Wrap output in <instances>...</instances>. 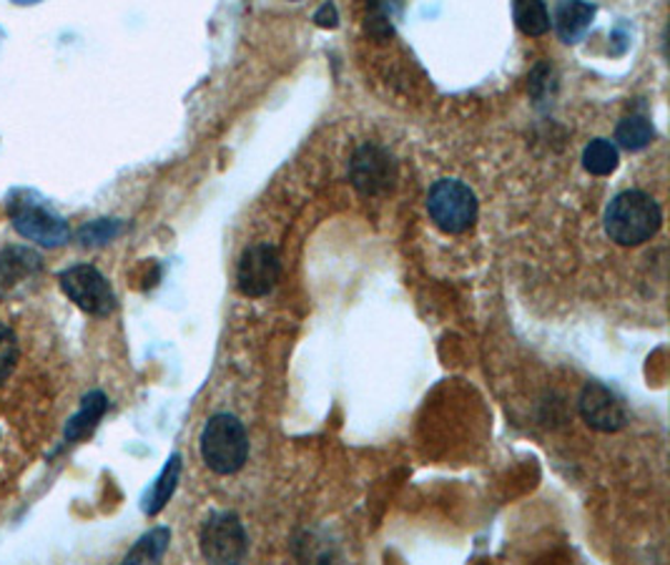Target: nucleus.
<instances>
[{
    "label": "nucleus",
    "mask_w": 670,
    "mask_h": 565,
    "mask_svg": "<svg viewBox=\"0 0 670 565\" xmlns=\"http://www.w3.org/2000/svg\"><path fill=\"white\" fill-rule=\"evenodd\" d=\"M660 224H663V212L658 202L638 189L623 191L605 209V232L620 247H638L653 239Z\"/></svg>",
    "instance_id": "obj_1"
},
{
    "label": "nucleus",
    "mask_w": 670,
    "mask_h": 565,
    "mask_svg": "<svg viewBox=\"0 0 670 565\" xmlns=\"http://www.w3.org/2000/svg\"><path fill=\"white\" fill-rule=\"evenodd\" d=\"M199 450L209 470L216 476H234L249 458V437L238 417L219 413L201 430Z\"/></svg>",
    "instance_id": "obj_2"
},
{
    "label": "nucleus",
    "mask_w": 670,
    "mask_h": 565,
    "mask_svg": "<svg viewBox=\"0 0 670 565\" xmlns=\"http://www.w3.org/2000/svg\"><path fill=\"white\" fill-rule=\"evenodd\" d=\"M8 214H11L13 230L18 234L41 244L45 249L63 247V244L71 239L66 218L51 212L39 196L29 194V191H15V194L8 199Z\"/></svg>",
    "instance_id": "obj_3"
},
{
    "label": "nucleus",
    "mask_w": 670,
    "mask_h": 565,
    "mask_svg": "<svg viewBox=\"0 0 670 565\" xmlns=\"http://www.w3.org/2000/svg\"><path fill=\"white\" fill-rule=\"evenodd\" d=\"M427 212L437 230L462 234L477 222V196L462 181L439 179L427 194Z\"/></svg>",
    "instance_id": "obj_4"
},
{
    "label": "nucleus",
    "mask_w": 670,
    "mask_h": 565,
    "mask_svg": "<svg viewBox=\"0 0 670 565\" xmlns=\"http://www.w3.org/2000/svg\"><path fill=\"white\" fill-rule=\"evenodd\" d=\"M61 289L78 309L94 317H108L116 309V295L108 279L91 264H76L61 271Z\"/></svg>",
    "instance_id": "obj_5"
},
{
    "label": "nucleus",
    "mask_w": 670,
    "mask_h": 565,
    "mask_svg": "<svg viewBox=\"0 0 670 565\" xmlns=\"http://www.w3.org/2000/svg\"><path fill=\"white\" fill-rule=\"evenodd\" d=\"M199 543L209 563H238L249 551L244 523L234 513H211L201 525Z\"/></svg>",
    "instance_id": "obj_6"
},
{
    "label": "nucleus",
    "mask_w": 670,
    "mask_h": 565,
    "mask_svg": "<svg viewBox=\"0 0 670 565\" xmlns=\"http://www.w3.org/2000/svg\"><path fill=\"white\" fill-rule=\"evenodd\" d=\"M281 275V259L269 244H254L238 259L236 285L246 297H264L277 287Z\"/></svg>",
    "instance_id": "obj_7"
},
{
    "label": "nucleus",
    "mask_w": 670,
    "mask_h": 565,
    "mask_svg": "<svg viewBox=\"0 0 670 565\" xmlns=\"http://www.w3.org/2000/svg\"><path fill=\"white\" fill-rule=\"evenodd\" d=\"M583 420L598 433H618L628 423V413L623 399L610 387L600 382H591L581 392Z\"/></svg>",
    "instance_id": "obj_8"
},
{
    "label": "nucleus",
    "mask_w": 670,
    "mask_h": 565,
    "mask_svg": "<svg viewBox=\"0 0 670 565\" xmlns=\"http://www.w3.org/2000/svg\"><path fill=\"white\" fill-rule=\"evenodd\" d=\"M350 177L360 194L377 196L392 186L394 163L390 153H384L380 146H362L352 159Z\"/></svg>",
    "instance_id": "obj_9"
},
{
    "label": "nucleus",
    "mask_w": 670,
    "mask_h": 565,
    "mask_svg": "<svg viewBox=\"0 0 670 565\" xmlns=\"http://www.w3.org/2000/svg\"><path fill=\"white\" fill-rule=\"evenodd\" d=\"M595 6L587 0H557L553 25L560 35V41L577 43L593 25Z\"/></svg>",
    "instance_id": "obj_10"
},
{
    "label": "nucleus",
    "mask_w": 670,
    "mask_h": 565,
    "mask_svg": "<svg viewBox=\"0 0 670 565\" xmlns=\"http://www.w3.org/2000/svg\"><path fill=\"white\" fill-rule=\"evenodd\" d=\"M43 262L39 254L25 247H8L0 252V291L13 289L23 279L39 275Z\"/></svg>",
    "instance_id": "obj_11"
},
{
    "label": "nucleus",
    "mask_w": 670,
    "mask_h": 565,
    "mask_svg": "<svg viewBox=\"0 0 670 565\" xmlns=\"http://www.w3.org/2000/svg\"><path fill=\"white\" fill-rule=\"evenodd\" d=\"M106 409H108V397L104 392L100 390L88 392V395L81 399L78 413L66 423V430H63L66 443H78L94 433L96 425L100 423V417L106 415Z\"/></svg>",
    "instance_id": "obj_12"
},
{
    "label": "nucleus",
    "mask_w": 670,
    "mask_h": 565,
    "mask_svg": "<svg viewBox=\"0 0 670 565\" xmlns=\"http://www.w3.org/2000/svg\"><path fill=\"white\" fill-rule=\"evenodd\" d=\"M179 478H181V455L173 452L171 458L167 460V465H163L161 476L156 478L151 490L143 498V513L146 515H159L161 510L167 508L171 495L177 493Z\"/></svg>",
    "instance_id": "obj_13"
},
{
    "label": "nucleus",
    "mask_w": 670,
    "mask_h": 565,
    "mask_svg": "<svg viewBox=\"0 0 670 565\" xmlns=\"http://www.w3.org/2000/svg\"><path fill=\"white\" fill-rule=\"evenodd\" d=\"M512 13H515L518 29L525 35H532V39L550 31V13L545 0H515Z\"/></svg>",
    "instance_id": "obj_14"
},
{
    "label": "nucleus",
    "mask_w": 670,
    "mask_h": 565,
    "mask_svg": "<svg viewBox=\"0 0 670 565\" xmlns=\"http://www.w3.org/2000/svg\"><path fill=\"white\" fill-rule=\"evenodd\" d=\"M620 163L618 146L608 139H593L583 151V167L595 177H610Z\"/></svg>",
    "instance_id": "obj_15"
},
{
    "label": "nucleus",
    "mask_w": 670,
    "mask_h": 565,
    "mask_svg": "<svg viewBox=\"0 0 670 565\" xmlns=\"http://www.w3.org/2000/svg\"><path fill=\"white\" fill-rule=\"evenodd\" d=\"M656 139V129L648 118L642 116H628L623 118L615 129V141H618L626 151H640L650 146V141Z\"/></svg>",
    "instance_id": "obj_16"
},
{
    "label": "nucleus",
    "mask_w": 670,
    "mask_h": 565,
    "mask_svg": "<svg viewBox=\"0 0 670 565\" xmlns=\"http://www.w3.org/2000/svg\"><path fill=\"white\" fill-rule=\"evenodd\" d=\"M171 531L169 527H153L146 535L139 537V543L126 553L124 563H156L163 558V553L169 551Z\"/></svg>",
    "instance_id": "obj_17"
},
{
    "label": "nucleus",
    "mask_w": 670,
    "mask_h": 565,
    "mask_svg": "<svg viewBox=\"0 0 670 565\" xmlns=\"http://www.w3.org/2000/svg\"><path fill=\"white\" fill-rule=\"evenodd\" d=\"M402 13V0H370L366 13V31L377 39H390L394 33V21Z\"/></svg>",
    "instance_id": "obj_18"
},
{
    "label": "nucleus",
    "mask_w": 670,
    "mask_h": 565,
    "mask_svg": "<svg viewBox=\"0 0 670 565\" xmlns=\"http://www.w3.org/2000/svg\"><path fill=\"white\" fill-rule=\"evenodd\" d=\"M121 232V218H94V222H88L78 230V244H84V247H100V244L116 239Z\"/></svg>",
    "instance_id": "obj_19"
},
{
    "label": "nucleus",
    "mask_w": 670,
    "mask_h": 565,
    "mask_svg": "<svg viewBox=\"0 0 670 565\" xmlns=\"http://www.w3.org/2000/svg\"><path fill=\"white\" fill-rule=\"evenodd\" d=\"M18 364V337L11 327L0 324V385L13 375Z\"/></svg>",
    "instance_id": "obj_20"
},
{
    "label": "nucleus",
    "mask_w": 670,
    "mask_h": 565,
    "mask_svg": "<svg viewBox=\"0 0 670 565\" xmlns=\"http://www.w3.org/2000/svg\"><path fill=\"white\" fill-rule=\"evenodd\" d=\"M315 23L319 25V29H337L339 13H337V6L332 3V0H327V3L315 13Z\"/></svg>",
    "instance_id": "obj_21"
},
{
    "label": "nucleus",
    "mask_w": 670,
    "mask_h": 565,
    "mask_svg": "<svg viewBox=\"0 0 670 565\" xmlns=\"http://www.w3.org/2000/svg\"><path fill=\"white\" fill-rule=\"evenodd\" d=\"M15 6H35V3H41V0H13Z\"/></svg>",
    "instance_id": "obj_22"
}]
</instances>
